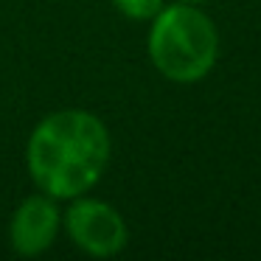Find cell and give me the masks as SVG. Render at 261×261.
<instances>
[{
  "label": "cell",
  "mask_w": 261,
  "mask_h": 261,
  "mask_svg": "<svg viewBox=\"0 0 261 261\" xmlns=\"http://www.w3.org/2000/svg\"><path fill=\"white\" fill-rule=\"evenodd\" d=\"M110 163V132L85 110H59L29 138V171L42 194L73 199L87 194Z\"/></svg>",
  "instance_id": "6da1fadb"
},
{
  "label": "cell",
  "mask_w": 261,
  "mask_h": 261,
  "mask_svg": "<svg viewBox=\"0 0 261 261\" xmlns=\"http://www.w3.org/2000/svg\"><path fill=\"white\" fill-rule=\"evenodd\" d=\"M219 54L216 25L191 3L160 9L149 31V59L169 82L191 85L211 73Z\"/></svg>",
  "instance_id": "7a4b0ae2"
},
{
  "label": "cell",
  "mask_w": 261,
  "mask_h": 261,
  "mask_svg": "<svg viewBox=\"0 0 261 261\" xmlns=\"http://www.w3.org/2000/svg\"><path fill=\"white\" fill-rule=\"evenodd\" d=\"M65 225H68V236L73 239L76 247L90 255H98V258L115 255L126 247L124 216L101 199L73 197Z\"/></svg>",
  "instance_id": "3957f363"
},
{
  "label": "cell",
  "mask_w": 261,
  "mask_h": 261,
  "mask_svg": "<svg viewBox=\"0 0 261 261\" xmlns=\"http://www.w3.org/2000/svg\"><path fill=\"white\" fill-rule=\"evenodd\" d=\"M59 233V208L54 205V197L34 194L23 199L20 208L12 216L9 239L17 255H40L54 244Z\"/></svg>",
  "instance_id": "277c9868"
},
{
  "label": "cell",
  "mask_w": 261,
  "mask_h": 261,
  "mask_svg": "<svg viewBox=\"0 0 261 261\" xmlns=\"http://www.w3.org/2000/svg\"><path fill=\"white\" fill-rule=\"evenodd\" d=\"M113 3L129 20H152L163 9V0H113Z\"/></svg>",
  "instance_id": "5b68a950"
},
{
  "label": "cell",
  "mask_w": 261,
  "mask_h": 261,
  "mask_svg": "<svg viewBox=\"0 0 261 261\" xmlns=\"http://www.w3.org/2000/svg\"><path fill=\"white\" fill-rule=\"evenodd\" d=\"M180 3H191V6H197V3H205V0H180Z\"/></svg>",
  "instance_id": "8992f818"
}]
</instances>
